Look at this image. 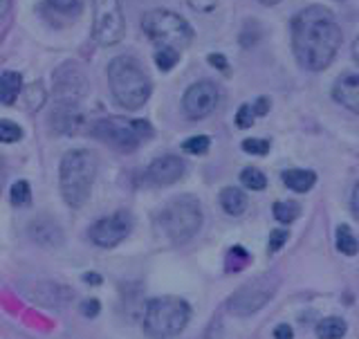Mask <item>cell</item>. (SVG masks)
Returning <instances> with one entry per match:
<instances>
[{
    "instance_id": "obj_5",
    "label": "cell",
    "mask_w": 359,
    "mask_h": 339,
    "mask_svg": "<svg viewBox=\"0 0 359 339\" xmlns=\"http://www.w3.org/2000/svg\"><path fill=\"white\" fill-rule=\"evenodd\" d=\"M142 29L149 36L155 48H168L182 52L194 43V27L189 25L187 18L171 9H151L142 18Z\"/></svg>"
},
{
    "instance_id": "obj_31",
    "label": "cell",
    "mask_w": 359,
    "mask_h": 339,
    "mask_svg": "<svg viewBox=\"0 0 359 339\" xmlns=\"http://www.w3.org/2000/svg\"><path fill=\"white\" fill-rule=\"evenodd\" d=\"M22 138V131L18 124L9 121V119H3L0 121V140H3L5 144H14Z\"/></svg>"
},
{
    "instance_id": "obj_32",
    "label": "cell",
    "mask_w": 359,
    "mask_h": 339,
    "mask_svg": "<svg viewBox=\"0 0 359 339\" xmlns=\"http://www.w3.org/2000/svg\"><path fill=\"white\" fill-rule=\"evenodd\" d=\"M256 119V110H254V104H243L236 112V124H238V128H250Z\"/></svg>"
},
{
    "instance_id": "obj_35",
    "label": "cell",
    "mask_w": 359,
    "mask_h": 339,
    "mask_svg": "<svg viewBox=\"0 0 359 339\" xmlns=\"http://www.w3.org/2000/svg\"><path fill=\"white\" fill-rule=\"evenodd\" d=\"M287 243V232L285 230H274L272 234H269V252H278L280 247H283Z\"/></svg>"
},
{
    "instance_id": "obj_34",
    "label": "cell",
    "mask_w": 359,
    "mask_h": 339,
    "mask_svg": "<svg viewBox=\"0 0 359 339\" xmlns=\"http://www.w3.org/2000/svg\"><path fill=\"white\" fill-rule=\"evenodd\" d=\"M189 7L198 11V14H211L218 7V0H187Z\"/></svg>"
},
{
    "instance_id": "obj_20",
    "label": "cell",
    "mask_w": 359,
    "mask_h": 339,
    "mask_svg": "<svg viewBox=\"0 0 359 339\" xmlns=\"http://www.w3.org/2000/svg\"><path fill=\"white\" fill-rule=\"evenodd\" d=\"M220 205L222 209L229 213V216H241V213L247 209V196L241 189L227 187L220 191Z\"/></svg>"
},
{
    "instance_id": "obj_26",
    "label": "cell",
    "mask_w": 359,
    "mask_h": 339,
    "mask_svg": "<svg viewBox=\"0 0 359 339\" xmlns=\"http://www.w3.org/2000/svg\"><path fill=\"white\" fill-rule=\"evenodd\" d=\"M180 54H182V52L160 48V50L155 52V63H157V67H160L162 72H168V70H173L175 63L180 61Z\"/></svg>"
},
{
    "instance_id": "obj_42",
    "label": "cell",
    "mask_w": 359,
    "mask_h": 339,
    "mask_svg": "<svg viewBox=\"0 0 359 339\" xmlns=\"http://www.w3.org/2000/svg\"><path fill=\"white\" fill-rule=\"evenodd\" d=\"M353 59H355V63L359 65V36H357L355 43H353Z\"/></svg>"
},
{
    "instance_id": "obj_43",
    "label": "cell",
    "mask_w": 359,
    "mask_h": 339,
    "mask_svg": "<svg viewBox=\"0 0 359 339\" xmlns=\"http://www.w3.org/2000/svg\"><path fill=\"white\" fill-rule=\"evenodd\" d=\"M83 281H86V284H101V277H97V274H83Z\"/></svg>"
},
{
    "instance_id": "obj_28",
    "label": "cell",
    "mask_w": 359,
    "mask_h": 339,
    "mask_svg": "<svg viewBox=\"0 0 359 339\" xmlns=\"http://www.w3.org/2000/svg\"><path fill=\"white\" fill-rule=\"evenodd\" d=\"M25 104L29 110H39L45 104V90L41 84H32L25 88Z\"/></svg>"
},
{
    "instance_id": "obj_18",
    "label": "cell",
    "mask_w": 359,
    "mask_h": 339,
    "mask_svg": "<svg viewBox=\"0 0 359 339\" xmlns=\"http://www.w3.org/2000/svg\"><path fill=\"white\" fill-rule=\"evenodd\" d=\"M29 234H32L34 241L45 245V247H48V239H45V236H50L52 247L54 245H61V230H59V225L52 222L50 218H41L36 222H32L29 225Z\"/></svg>"
},
{
    "instance_id": "obj_12",
    "label": "cell",
    "mask_w": 359,
    "mask_h": 339,
    "mask_svg": "<svg viewBox=\"0 0 359 339\" xmlns=\"http://www.w3.org/2000/svg\"><path fill=\"white\" fill-rule=\"evenodd\" d=\"M133 230V216L128 211H115L108 218L97 220L90 227V239L99 247H115L119 245Z\"/></svg>"
},
{
    "instance_id": "obj_41",
    "label": "cell",
    "mask_w": 359,
    "mask_h": 339,
    "mask_svg": "<svg viewBox=\"0 0 359 339\" xmlns=\"http://www.w3.org/2000/svg\"><path fill=\"white\" fill-rule=\"evenodd\" d=\"M0 16L5 18V29H7V20H9V0H3V11H0Z\"/></svg>"
},
{
    "instance_id": "obj_39",
    "label": "cell",
    "mask_w": 359,
    "mask_h": 339,
    "mask_svg": "<svg viewBox=\"0 0 359 339\" xmlns=\"http://www.w3.org/2000/svg\"><path fill=\"white\" fill-rule=\"evenodd\" d=\"M274 339H294V331H292L287 324H280L274 331Z\"/></svg>"
},
{
    "instance_id": "obj_14",
    "label": "cell",
    "mask_w": 359,
    "mask_h": 339,
    "mask_svg": "<svg viewBox=\"0 0 359 339\" xmlns=\"http://www.w3.org/2000/svg\"><path fill=\"white\" fill-rule=\"evenodd\" d=\"M52 128L63 135H76L86 126V112L81 104H56L52 115Z\"/></svg>"
},
{
    "instance_id": "obj_1",
    "label": "cell",
    "mask_w": 359,
    "mask_h": 339,
    "mask_svg": "<svg viewBox=\"0 0 359 339\" xmlns=\"http://www.w3.org/2000/svg\"><path fill=\"white\" fill-rule=\"evenodd\" d=\"M341 27L330 9L310 5L292 18V50L303 70H325L341 48Z\"/></svg>"
},
{
    "instance_id": "obj_21",
    "label": "cell",
    "mask_w": 359,
    "mask_h": 339,
    "mask_svg": "<svg viewBox=\"0 0 359 339\" xmlns=\"http://www.w3.org/2000/svg\"><path fill=\"white\" fill-rule=\"evenodd\" d=\"M346 321L339 317H328L317 324V337L319 339H341L346 335Z\"/></svg>"
},
{
    "instance_id": "obj_9",
    "label": "cell",
    "mask_w": 359,
    "mask_h": 339,
    "mask_svg": "<svg viewBox=\"0 0 359 339\" xmlns=\"http://www.w3.org/2000/svg\"><path fill=\"white\" fill-rule=\"evenodd\" d=\"M93 9H95V25H93L95 41L99 45H104V48L121 43L123 34H126L121 0H93Z\"/></svg>"
},
{
    "instance_id": "obj_40",
    "label": "cell",
    "mask_w": 359,
    "mask_h": 339,
    "mask_svg": "<svg viewBox=\"0 0 359 339\" xmlns=\"http://www.w3.org/2000/svg\"><path fill=\"white\" fill-rule=\"evenodd\" d=\"M351 205H353V213L359 218V182H357V187H355V191H353V200H351Z\"/></svg>"
},
{
    "instance_id": "obj_22",
    "label": "cell",
    "mask_w": 359,
    "mask_h": 339,
    "mask_svg": "<svg viewBox=\"0 0 359 339\" xmlns=\"http://www.w3.org/2000/svg\"><path fill=\"white\" fill-rule=\"evenodd\" d=\"M337 250H339L341 254H346V256H355L357 250H359L357 239L353 236V232H351L348 225H341V227L337 230Z\"/></svg>"
},
{
    "instance_id": "obj_33",
    "label": "cell",
    "mask_w": 359,
    "mask_h": 339,
    "mask_svg": "<svg viewBox=\"0 0 359 339\" xmlns=\"http://www.w3.org/2000/svg\"><path fill=\"white\" fill-rule=\"evenodd\" d=\"M243 151L252 153V155H267L269 153V142L267 140H258V138L243 140Z\"/></svg>"
},
{
    "instance_id": "obj_16",
    "label": "cell",
    "mask_w": 359,
    "mask_h": 339,
    "mask_svg": "<svg viewBox=\"0 0 359 339\" xmlns=\"http://www.w3.org/2000/svg\"><path fill=\"white\" fill-rule=\"evenodd\" d=\"M332 97L344 108L359 115V74H346L341 79H337L332 88Z\"/></svg>"
},
{
    "instance_id": "obj_3",
    "label": "cell",
    "mask_w": 359,
    "mask_h": 339,
    "mask_svg": "<svg viewBox=\"0 0 359 339\" xmlns=\"http://www.w3.org/2000/svg\"><path fill=\"white\" fill-rule=\"evenodd\" d=\"M95 175H97V162H95V155L90 151L74 149L63 155L59 182H61L63 200L72 209L86 205V200L90 198V191H93Z\"/></svg>"
},
{
    "instance_id": "obj_24",
    "label": "cell",
    "mask_w": 359,
    "mask_h": 339,
    "mask_svg": "<svg viewBox=\"0 0 359 339\" xmlns=\"http://www.w3.org/2000/svg\"><path fill=\"white\" fill-rule=\"evenodd\" d=\"M272 211L278 222H294L301 213V205L294 200H285V202H276Z\"/></svg>"
},
{
    "instance_id": "obj_10",
    "label": "cell",
    "mask_w": 359,
    "mask_h": 339,
    "mask_svg": "<svg viewBox=\"0 0 359 339\" xmlns=\"http://www.w3.org/2000/svg\"><path fill=\"white\" fill-rule=\"evenodd\" d=\"M88 95V79L76 63L67 61L54 72V97L56 104H81Z\"/></svg>"
},
{
    "instance_id": "obj_7",
    "label": "cell",
    "mask_w": 359,
    "mask_h": 339,
    "mask_svg": "<svg viewBox=\"0 0 359 339\" xmlns=\"http://www.w3.org/2000/svg\"><path fill=\"white\" fill-rule=\"evenodd\" d=\"M162 232L171 239L173 243H187L200 232L202 227V209L200 202L191 196H180L171 200L162 209Z\"/></svg>"
},
{
    "instance_id": "obj_30",
    "label": "cell",
    "mask_w": 359,
    "mask_h": 339,
    "mask_svg": "<svg viewBox=\"0 0 359 339\" xmlns=\"http://www.w3.org/2000/svg\"><path fill=\"white\" fill-rule=\"evenodd\" d=\"M29 200H32V191L25 180L14 182V187H11V202H14L16 207H22V205H29Z\"/></svg>"
},
{
    "instance_id": "obj_37",
    "label": "cell",
    "mask_w": 359,
    "mask_h": 339,
    "mask_svg": "<svg viewBox=\"0 0 359 339\" xmlns=\"http://www.w3.org/2000/svg\"><path fill=\"white\" fill-rule=\"evenodd\" d=\"M81 314L83 317H97L99 314V301L97 299H88L81 303Z\"/></svg>"
},
{
    "instance_id": "obj_4",
    "label": "cell",
    "mask_w": 359,
    "mask_h": 339,
    "mask_svg": "<svg viewBox=\"0 0 359 339\" xmlns=\"http://www.w3.org/2000/svg\"><path fill=\"white\" fill-rule=\"evenodd\" d=\"M191 308L180 297H157L146 303L144 333L151 339H171L187 328Z\"/></svg>"
},
{
    "instance_id": "obj_13",
    "label": "cell",
    "mask_w": 359,
    "mask_h": 339,
    "mask_svg": "<svg viewBox=\"0 0 359 339\" xmlns=\"http://www.w3.org/2000/svg\"><path fill=\"white\" fill-rule=\"evenodd\" d=\"M20 292L29 301L39 303L45 308H65L74 299V292L63 284H52V281H34V284H22Z\"/></svg>"
},
{
    "instance_id": "obj_38",
    "label": "cell",
    "mask_w": 359,
    "mask_h": 339,
    "mask_svg": "<svg viewBox=\"0 0 359 339\" xmlns=\"http://www.w3.org/2000/svg\"><path fill=\"white\" fill-rule=\"evenodd\" d=\"M269 99L267 97H258L256 101H254V110H256V117H263V115H267L269 112Z\"/></svg>"
},
{
    "instance_id": "obj_8",
    "label": "cell",
    "mask_w": 359,
    "mask_h": 339,
    "mask_svg": "<svg viewBox=\"0 0 359 339\" xmlns=\"http://www.w3.org/2000/svg\"><path fill=\"white\" fill-rule=\"evenodd\" d=\"M278 290V277L276 274H263L256 277L250 284H245L241 290L233 292V297L229 299V310L238 317H247L261 310L265 303H269Z\"/></svg>"
},
{
    "instance_id": "obj_36",
    "label": "cell",
    "mask_w": 359,
    "mask_h": 339,
    "mask_svg": "<svg viewBox=\"0 0 359 339\" xmlns=\"http://www.w3.org/2000/svg\"><path fill=\"white\" fill-rule=\"evenodd\" d=\"M213 67H218V70L222 72V74H229V63H227V59H224L222 54H209V59H207Z\"/></svg>"
},
{
    "instance_id": "obj_17",
    "label": "cell",
    "mask_w": 359,
    "mask_h": 339,
    "mask_svg": "<svg viewBox=\"0 0 359 339\" xmlns=\"http://www.w3.org/2000/svg\"><path fill=\"white\" fill-rule=\"evenodd\" d=\"M317 182V173L314 171H306V168H290V171L283 173V185L297 194H306Z\"/></svg>"
},
{
    "instance_id": "obj_29",
    "label": "cell",
    "mask_w": 359,
    "mask_h": 339,
    "mask_svg": "<svg viewBox=\"0 0 359 339\" xmlns=\"http://www.w3.org/2000/svg\"><path fill=\"white\" fill-rule=\"evenodd\" d=\"M247 261H250V254L245 252V247L236 245V247H231V252L227 256V270L229 272H238V270H243L247 265Z\"/></svg>"
},
{
    "instance_id": "obj_25",
    "label": "cell",
    "mask_w": 359,
    "mask_h": 339,
    "mask_svg": "<svg viewBox=\"0 0 359 339\" xmlns=\"http://www.w3.org/2000/svg\"><path fill=\"white\" fill-rule=\"evenodd\" d=\"M241 182H243L247 189H252V191H261V189L267 187V178H265V173L261 171V168L247 166L245 171L241 173Z\"/></svg>"
},
{
    "instance_id": "obj_19",
    "label": "cell",
    "mask_w": 359,
    "mask_h": 339,
    "mask_svg": "<svg viewBox=\"0 0 359 339\" xmlns=\"http://www.w3.org/2000/svg\"><path fill=\"white\" fill-rule=\"evenodd\" d=\"M22 90V77L18 72L5 70L3 77H0V99H3L5 106H11L18 99Z\"/></svg>"
},
{
    "instance_id": "obj_6",
    "label": "cell",
    "mask_w": 359,
    "mask_h": 339,
    "mask_svg": "<svg viewBox=\"0 0 359 339\" xmlns=\"http://www.w3.org/2000/svg\"><path fill=\"white\" fill-rule=\"evenodd\" d=\"M90 135L117 151H135L142 142L153 138V128L146 119H126V117H106L93 124Z\"/></svg>"
},
{
    "instance_id": "obj_44",
    "label": "cell",
    "mask_w": 359,
    "mask_h": 339,
    "mask_svg": "<svg viewBox=\"0 0 359 339\" xmlns=\"http://www.w3.org/2000/svg\"><path fill=\"white\" fill-rule=\"evenodd\" d=\"M261 3H263V5H278L280 0H261Z\"/></svg>"
},
{
    "instance_id": "obj_27",
    "label": "cell",
    "mask_w": 359,
    "mask_h": 339,
    "mask_svg": "<svg viewBox=\"0 0 359 339\" xmlns=\"http://www.w3.org/2000/svg\"><path fill=\"white\" fill-rule=\"evenodd\" d=\"M209 146H211V140L207 138V135H196V138H189L182 144V149L189 155H202V153L209 151Z\"/></svg>"
},
{
    "instance_id": "obj_11",
    "label": "cell",
    "mask_w": 359,
    "mask_h": 339,
    "mask_svg": "<svg viewBox=\"0 0 359 339\" xmlns=\"http://www.w3.org/2000/svg\"><path fill=\"white\" fill-rule=\"evenodd\" d=\"M220 101V90L211 81H198L189 86L182 97V110L189 119H205L216 110Z\"/></svg>"
},
{
    "instance_id": "obj_15",
    "label": "cell",
    "mask_w": 359,
    "mask_h": 339,
    "mask_svg": "<svg viewBox=\"0 0 359 339\" xmlns=\"http://www.w3.org/2000/svg\"><path fill=\"white\" fill-rule=\"evenodd\" d=\"M184 175V162L180 160L177 155H164L157 157V160L151 162V166L146 168V178L151 180L157 187H166L177 182L180 178Z\"/></svg>"
},
{
    "instance_id": "obj_23",
    "label": "cell",
    "mask_w": 359,
    "mask_h": 339,
    "mask_svg": "<svg viewBox=\"0 0 359 339\" xmlns=\"http://www.w3.org/2000/svg\"><path fill=\"white\" fill-rule=\"evenodd\" d=\"M45 5L54 9L56 14H63L70 18H76L83 11V0H45Z\"/></svg>"
},
{
    "instance_id": "obj_2",
    "label": "cell",
    "mask_w": 359,
    "mask_h": 339,
    "mask_svg": "<svg viewBox=\"0 0 359 339\" xmlns=\"http://www.w3.org/2000/svg\"><path fill=\"white\" fill-rule=\"evenodd\" d=\"M108 84L112 97L126 110L142 108L151 97V77L144 72V67L133 56H117L108 63Z\"/></svg>"
}]
</instances>
